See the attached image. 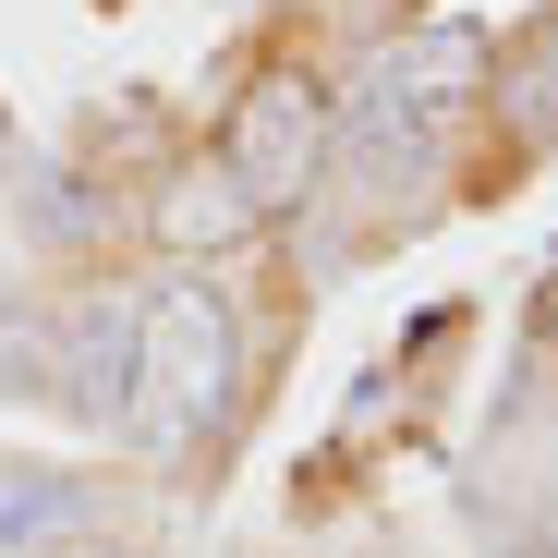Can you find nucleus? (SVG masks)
Here are the masks:
<instances>
[{"label": "nucleus", "instance_id": "f257e3e1", "mask_svg": "<svg viewBox=\"0 0 558 558\" xmlns=\"http://www.w3.org/2000/svg\"><path fill=\"white\" fill-rule=\"evenodd\" d=\"M231 377H243V340H231V304L207 292V279H182V292H146L134 316V437L146 449H195L219 413H231Z\"/></svg>", "mask_w": 558, "mask_h": 558}, {"label": "nucleus", "instance_id": "f03ea898", "mask_svg": "<svg viewBox=\"0 0 558 558\" xmlns=\"http://www.w3.org/2000/svg\"><path fill=\"white\" fill-rule=\"evenodd\" d=\"M328 146H340V98H328V73H304V61H267L243 98H231V134H219L231 182H243L267 219L304 207L316 182H328Z\"/></svg>", "mask_w": 558, "mask_h": 558}, {"label": "nucleus", "instance_id": "7ed1b4c3", "mask_svg": "<svg viewBox=\"0 0 558 558\" xmlns=\"http://www.w3.org/2000/svg\"><path fill=\"white\" fill-rule=\"evenodd\" d=\"M474 73H486V37H474V25H425V37L377 49V73L352 85V122H364V134L437 122V110H461V85H474Z\"/></svg>", "mask_w": 558, "mask_h": 558}, {"label": "nucleus", "instance_id": "20e7f679", "mask_svg": "<svg viewBox=\"0 0 558 558\" xmlns=\"http://www.w3.org/2000/svg\"><path fill=\"white\" fill-rule=\"evenodd\" d=\"M146 231L182 255V267H207V255H231V243H255L267 231V207L231 182V158H195V170H170L158 182V207H146Z\"/></svg>", "mask_w": 558, "mask_h": 558}, {"label": "nucleus", "instance_id": "39448f33", "mask_svg": "<svg viewBox=\"0 0 558 558\" xmlns=\"http://www.w3.org/2000/svg\"><path fill=\"white\" fill-rule=\"evenodd\" d=\"M85 510V486L73 474H37V461H0V558L13 546H37V534H61Z\"/></svg>", "mask_w": 558, "mask_h": 558}, {"label": "nucleus", "instance_id": "423d86ee", "mask_svg": "<svg viewBox=\"0 0 558 558\" xmlns=\"http://www.w3.org/2000/svg\"><path fill=\"white\" fill-rule=\"evenodd\" d=\"M510 134L522 146H558V37H534L510 61Z\"/></svg>", "mask_w": 558, "mask_h": 558}, {"label": "nucleus", "instance_id": "0eeeda50", "mask_svg": "<svg viewBox=\"0 0 558 558\" xmlns=\"http://www.w3.org/2000/svg\"><path fill=\"white\" fill-rule=\"evenodd\" d=\"M13 558H122V546H98L85 522H61V534H37V546H13Z\"/></svg>", "mask_w": 558, "mask_h": 558}, {"label": "nucleus", "instance_id": "6e6552de", "mask_svg": "<svg viewBox=\"0 0 558 558\" xmlns=\"http://www.w3.org/2000/svg\"><path fill=\"white\" fill-rule=\"evenodd\" d=\"M522 558H558V534H534V546H522Z\"/></svg>", "mask_w": 558, "mask_h": 558}]
</instances>
